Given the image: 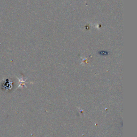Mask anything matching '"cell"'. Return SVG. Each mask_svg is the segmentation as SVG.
Segmentation results:
<instances>
[{
	"label": "cell",
	"instance_id": "1",
	"mask_svg": "<svg viewBox=\"0 0 137 137\" xmlns=\"http://www.w3.org/2000/svg\"><path fill=\"white\" fill-rule=\"evenodd\" d=\"M11 85H12V82H11L10 80L7 79L6 80H4L3 82H2V89L5 90L10 89L12 87Z\"/></svg>",
	"mask_w": 137,
	"mask_h": 137
},
{
	"label": "cell",
	"instance_id": "2",
	"mask_svg": "<svg viewBox=\"0 0 137 137\" xmlns=\"http://www.w3.org/2000/svg\"><path fill=\"white\" fill-rule=\"evenodd\" d=\"M19 79V81H20V84H19V87H19L20 86H24V85H25V80H20V79Z\"/></svg>",
	"mask_w": 137,
	"mask_h": 137
}]
</instances>
